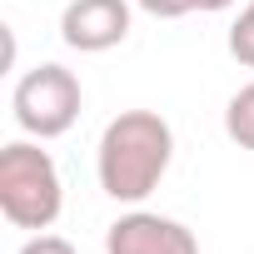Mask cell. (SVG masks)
Segmentation results:
<instances>
[{
  "label": "cell",
  "instance_id": "5",
  "mask_svg": "<svg viewBox=\"0 0 254 254\" xmlns=\"http://www.w3.org/2000/svg\"><path fill=\"white\" fill-rule=\"evenodd\" d=\"M130 35V0H70L60 10V40L80 55L115 50Z\"/></svg>",
  "mask_w": 254,
  "mask_h": 254
},
{
  "label": "cell",
  "instance_id": "6",
  "mask_svg": "<svg viewBox=\"0 0 254 254\" xmlns=\"http://www.w3.org/2000/svg\"><path fill=\"white\" fill-rule=\"evenodd\" d=\"M224 135L239 150H254V80L229 95V105H224Z\"/></svg>",
  "mask_w": 254,
  "mask_h": 254
},
{
  "label": "cell",
  "instance_id": "1",
  "mask_svg": "<svg viewBox=\"0 0 254 254\" xmlns=\"http://www.w3.org/2000/svg\"><path fill=\"white\" fill-rule=\"evenodd\" d=\"M175 160V130L155 110H120L95 145L100 190L120 204H145Z\"/></svg>",
  "mask_w": 254,
  "mask_h": 254
},
{
  "label": "cell",
  "instance_id": "3",
  "mask_svg": "<svg viewBox=\"0 0 254 254\" xmlns=\"http://www.w3.org/2000/svg\"><path fill=\"white\" fill-rule=\"evenodd\" d=\"M80 105H85V90H80L75 70H65V65H35L10 90L15 125L35 140H60L80 120Z\"/></svg>",
  "mask_w": 254,
  "mask_h": 254
},
{
  "label": "cell",
  "instance_id": "8",
  "mask_svg": "<svg viewBox=\"0 0 254 254\" xmlns=\"http://www.w3.org/2000/svg\"><path fill=\"white\" fill-rule=\"evenodd\" d=\"M229 55H234L239 65H249V70H254V0L239 10V20L229 25Z\"/></svg>",
  "mask_w": 254,
  "mask_h": 254
},
{
  "label": "cell",
  "instance_id": "2",
  "mask_svg": "<svg viewBox=\"0 0 254 254\" xmlns=\"http://www.w3.org/2000/svg\"><path fill=\"white\" fill-rule=\"evenodd\" d=\"M65 209V185L50 150L15 140L0 150V214L15 229H50Z\"/></svg>",
  "mask_w": 254,
  "mask_h": 254
},
{
  "label": "cell",
  "instance_id": "9",
  "mask_svg": "<svg viewBox=\"0 0 254 254\" xmlns=\"http://www.w3.org/2000/svg\"><path fill=\"white\" fill-rule=\"evenodd\" d=\"M20 254H75V244H70L65 234H45V229H35V234L20 244Z\"/></svg>",
  "mask_w": 254,
  "mask_h": 254
},
{
  "label": "cell",
  "instance_id": "4",
  "mask_svg": "<svg viewBox=\"0 0 254 254\" xmlns=\"http://www.w3.org/2000/svg\"><path fill=\"white\" fill-rule=\"evenodd\" d=\"M105 254H199V239L170 214L130 209L105 229Z\"/></svg>",
  "mask_w": 254,
  "mask_h": 254
},
{
  "label": "cell",
  "instance_id": "7",
  "mask_svg": "<svg viewBox=\"0 0 254 254\" xmlns=\"http://www.w3.org/2000/svg\"><path fill=\"white\" fill-rule=\"evenodd\" d=\"M135 5L155 20H180V15H214V10H229L234 0H135Z\"/></svg>",
  "mask_w": 254,
  "mask_h": 254
}]
</instances>
